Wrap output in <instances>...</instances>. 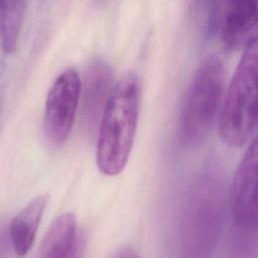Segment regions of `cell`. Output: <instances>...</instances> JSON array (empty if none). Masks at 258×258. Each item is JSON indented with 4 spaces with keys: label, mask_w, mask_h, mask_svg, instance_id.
<instances>
[{
    "label": "cell",
    "mask_w": 258,
    "mask_h": 258,
    "mask_svg": "<svg viewBox=\"0 0 258 258\" xmlns=\"http://www.w3.org/2000/svg\"><path fill=\"white\" fill-rule=\"evenodd\" d=\"M112 74L110 67L103 60H95L88 66L82 84V117L84 124L90 130L101 117L108 99Z\"/></svg>",
    "instance_id": "8"
},
{
    "label": "cell",
    "mask_w": 258,
    "mask_h": 258,
    "mask_svg": "<svg viewBox=\"0 0 258 258\" xmlns=\"http://www.w3.org/2000/svg\"><path fill=\"white\" fill-rule=\"evenodd\" d=\"M257 2L237 0L228 4L221 23V39L230 51L244 47L257 35Z\"/></svg>",
    "instance_id": "7"
},
{
    "label": "cell",
    "mask_w": 258,
    "mask_h": 258,
    "mask_svg": "<svg viewBox=\"0 0 258 258\" xmlns=\"http://www.w3.org/2000/svg\"><path fill=\"white\" fill-rule=\"evenodd\" d=\"M82 82L79 73L69 68L51 84L45 99L43 130L47 141L61 145L69 138L81 101Z\"/></svg>",
    "instance_id": "5"
},
{
    "label": "cell",
    "mask_w": 258,
    "mask_h": 258,
    "mask_svg": "<svg viewBox=\"0 0 258 258\" xmlns=\"http://www.w3.org/2000/svg\"><path fill=\"white\" fill-rule=\"evenodd\" d=\"M78 225L73 213L56 217L47 229L38 249L41 258H70L76 256Z\"/></svg>",
    "instance_id": "9"
},
{
    "label": "cell",
    "mask_w": 258,
    "mask_h": 258,
    "mask_svg": "<svg viewBox=\"0 0 258 258\" xmlns=\"http://www.w3.org/2000/svg\"><path fill=\"white\" fill-rule=\"evenodd\" d=\"M46 203V196H37L12 219L9 237L12 248L18 256L26 255L33 245Z\"/></svg>",
    "instance_id": "10"
},
{
    "label": "cell",
    "mask_w": 258,
    "mask_h": 258,
    "mask_svg": "<svg viewBox=\"0 0 258 258\" xmlns=\"http://www.w3.org/2000/svg\"><path fill=\"white\" fill-rule=\"evenodd\" d=\"M222 221L220 187L213 181L199 183L189 195L181 224V246L186 257H206L216 246Z\"/></svg>",
    "instance_id": "4"
},
{
    "label": "cell",
    "mask_w": 258,
    "mask_h": 258,
    "mask_svg": "<svg viewBox=\"0 0 258 258\" xmlns=\"http://www.w3.org/2000/svg\"><path fill=\"white\" fill-rule=\"evenodd\" d=\"M257 35L244 46L233 78L221 104L219 134L231 147H241L249 141L257 127Z\"/></svg>",
    "instance_id": "2"
},
{
    "label": "cell",
    "mask_w": 258,
    "mask_h": 258,
    "mask_svg": "<svg viewBox=\"0 0 258 258\" xmlns=\"http://www.w3.org/2000/svg\"><path fill=\"white\" fill-rule=\"evenodd\" d=\"M26 2L2 0L0 3V39L2 50L12 53L18 46Z\"/></svg>",
    "instance_id": "11"
},
{
    "label": "cell",
    "mask_w": 258,
    "mask_h": 258,
    "mask_svg": "<svg viewBox=\"0 0 258 258\" xmlns=\"http://www.w3.org/2000/svg\"><path fill=\"white\" fill-rule=\"evenodd\" d=\"M225 70L221 58L207 55L187 87L178 119V139L186 148L202 144L210 133L222 102Z\"/></svg>",
    "instance_id": "3"
},
{
    "label": "cell",
    "mask_w": 258,
    "mask_h": 258,
    "mask_svg": "<svg viewBox=\"0 0 258 258\" xmlns=\"http://www.w3.org/2000/svg\"><path fill=\"white\" fill-rule=\"evenodd\" d=\"M140 102V82L134 74L124 75L113 85L101 115L96 148V162L105 175H118L127 164L135 139Z\"/></svg>",
    "instance_id": "1"
},
{
    "label": "cell",
    "mask_w": 258,
    "mask_h": 258,
    "mask_svg": "<svg viewBox=\"0 0 258 258\" xmlns=\"http://www.w3.org/2000/svg\"><path fill=\"white\" fill-rule=\"evenodd\" d=\"M258 143L253 137L234 174L230 187V211L239 229L256 231L257 226Z\"/></svg>",
    "instance_id": "6"
}]
</instances>
